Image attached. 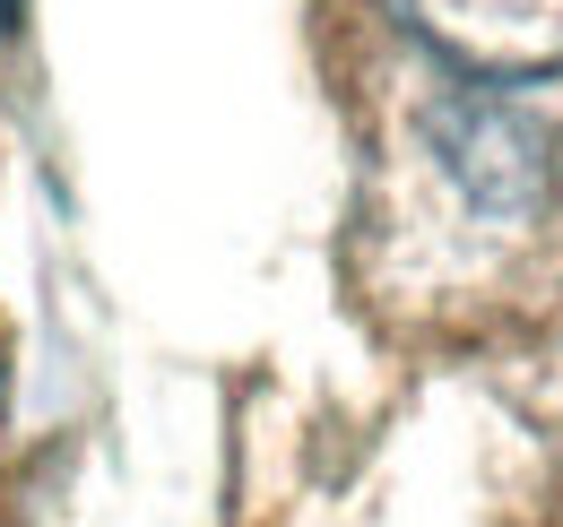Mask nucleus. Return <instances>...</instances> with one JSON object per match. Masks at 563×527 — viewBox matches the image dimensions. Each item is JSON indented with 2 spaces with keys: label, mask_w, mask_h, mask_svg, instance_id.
<instances>
[{
  "label": "nucleus",
  "mask_w": 563,
  "mask_h": 527,
  "mask_svg": "<svg viewBox=\"0 0 563 527\" xmlns=\"http://www.w3.org/2000/svg\"><path fill=\"white\" fill-rule=\"evenodd\" d=\"M433 147L460 173V191L486 216H538V199L555 182V138L538 113L503 104V96H451L433 113Z\"/></svg>",
  "instance_id": "1"
},
{
  "label": "nucleus",
  "mask_w": 563,
  "mask_h": 527,
  "mask_svg": "<svg viewBox=\"0 0 563 527\" xmlns=\"http://www.w3.org/2000/svg\"><path fill=\"white\" fill-rule=\"evenodd\" d=\"M433 53L477 78H538L563 69V0H399Z\"/></svg>",
  "instance_id": "2"
}]
</instances>
